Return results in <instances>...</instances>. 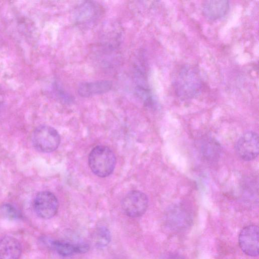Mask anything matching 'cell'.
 <instances>
[{"label": "cell", "instance_id": "obj_15", "mask_svg": "<svg viewBox=\"0 0 259 259\" xmlns=\"http://www.w3.org/2000/svg\"><path fill=\"white\" fill-rule=\"evenodd\" d=\"M95 242L97 247H103L107 246L111 240L109 230L105 227H100L96 231Z\"/></svg>", "mask_w": 259, "mask_h": 259}, {"label": "cell", "instance_id": "obj_13", "mask_svg": "<svg viewBox=\"0 0 259 259\" xmlns=\"http://www.w3.org/2000/svg\"><path fill=\"white\" fill-rule=\"evenodd\" d=\"M52 246L58 254L63 256L85 253L89 249V245L85 243H72L60 240L53 241Z\"/></svg>", "mask_w": 259, "mask_h": 259}, {"label": "cell", "instance_id": "obj_10", "mask_svg": "<svg viewBox=\"0 0 259 259\" xmlns=\"http://www.w3.org/2000/svg\"><path fill=\"white\" fill-rule=\"evenodd\" d=\"M203 15L208 19L215 20L225 16L229 9L228 1H206L202 6Z\"/></svg>", "mask_w": 259, "mask_h": 259}, {"label": "cell", "instance_id": "obj_1", "mask_svg": "<svg viewBox=\"0 0 259 259\" xmlns=\"http://www.w3.org/2000/svg\"><path fill=\"white\" fill-rule=\"evenodd\" d=\"M173 85L176 94L179 98L188 100L200 95L202 83L197 68L185 65L178 70L174 77Z\"/></svg>", "mask_w": 259, "mask_h": 259}, {"label": "cell", "instance_id": "obj_9", "mask_svg": "<svg viewBox=\"0 0 259 259\" xmlns=\"http://www.w3.org/2000/svg\"><path fill=\"white\" fill-rule=\"evenodd\" d=\"M112 83L108 80H102L81 83L77 89L78 95L82 97H89L109 92Z\"/></svg>", "mask_w": 259, "mask_h": 259}, {"label": "cell", "instance_id": "obj_3", "mask_svg": "<svg viewBox=\"0 0 259 259\" xmlns=\"http://www.w3.org/2000/svg\"><path fill=\"white\" fill-rule=\"evenodd\" d=\"M191 209L185 204L179 203L170 206L164 216L165 227L172 232H180L188 229L193 223Z\"/></svg>", "mask_w": 259, "mask_h": 259}, {"label": "cell", "instance_id": "obj_2", "mask_svg": "<svg viewBox=\"0 0 259 259\" xmlns=\"http://www.w3.org/2000/svg\"><path fill=\"white\" fill-rule=\"evenodd\" d=\"M116 159L114 154L108 147L97 146L90 152L89 164L93 172L100 177L109 176L114 170Z\"/></svg>", "mask_w": 259, "mask_h": 259}, {"label": "cell", "instance_id": "obj_6", "mask_svg": "<svg viewBox=\"0 0 259 259\" xmlns=\"http://www.w3.org/2000/svg\"><path fill=\"white\" fill-rule=\"evenodd\" d=\"M148 206V199L143 192L134 190L127 193L123 198L121 207L128 217L138 218L146 212Z\"/></svg>", "mask_w": 259, "mask_h": 259}, {"label": "cell", "instance_id": "obj_5", "mask_svg": "<svg viewBox=\"0 0 259 259\" xmlns=\"http://www.w3.org/2000/svg\"><path fill=\"white\" fill-rule=\"evenodd\" d=\"M235 149L237 156L244 161L255 159L259 152L258 135L253 131L244 133L237 140Z\"/></svg>", "mask_w": 259, "mask_h": 259}, {"label": "cell", "instance_id": "obj_12", "mask_svg": "<svg viewBox=\"0 0 259 259\" xmlns=\"http://www.w3.org/2000/svg\"><path fill=\"white\" fill-rule=\"evenodd\" d=\"M99 7L91 2H85L79 6L75 13L78 24H89L96 20L100 12Z\"/></svg>", "mask_w": 259, "mask_h": 259}, {"label": "cell", "instance_id": "obj_8", "mask_svg": "<svg viewBox=\"0 0 259 259\" xmlns=\"http://www.w3.org/2000/svg\"><path fill=\"white\" fill-rule=\"evenodd\" d=\"M258 231L257 226L251 225L244 227L240 231L238 236V244L246 255L252 257L258 256Z\"/></svg>", "mask_w": 259, "mask_h": 259}, {"label": "cell", "instance_id": "obj_7", "mask_svg": "<svg viewBox=\"0 0 259 259\" xmlns=\"http://www.w3.org/2000/svg\"><path fill=\"white\" fill-rule=\"evenodd\" d=\"M59 203L57 197L51 192L41 191L36 195L33 207L38 216L42 219H50L57 212Z\"/></svg>", "mask_w": 259, "mask_h": 259}, {"label": "cell", "instance_id": "obj_16", "mask_svg": "<svg viewBox=\"0 0 259 259\" xmlns=\"http://www.w3.org/2000/svg\"><path fill=\"white\" fill-rule=\"evenodd\" d=\"M0 217L9 219H14L19 217V213L13 206L5 203L0 206Z\"/></svg>", "mask_w": 259, "mask_h": 259}, {"label": "cell", "instance_id": "obj_17", "mask_svg": "<svg viewBox=\"0 0 259 259\" xmlns=\"http://www.w3.org/2000/svg\"><path fill=\"white\" fill-rule=\"evenodd\" d=\"M159 259H185V258L178 253L170 251L163 253Z\"/></svg>", "mask_w": 259, "mask_h": 259}, {"label": "cell", "instance_id": "obj_11", "mask_svg": "<svg viewBox=\"0 0 259 259\" xmlns=\"http://www.w3.org/2000/svg\"><path fill=\"white\" fill-rule=\"evenodd\" d=\"M21 246L15 238L5 236L0 238V259H19Z\"/></svg>", "mask_w": 259, "mask_h": 259}, {"label": "cell", "instance_id": "obj_14", "mask_svg": "<svg viewBox=\"0 0 259 259\" xmlns=\"http://www.w3.org/2000/svg\"><path fill=\"white\" fill-rule=\"evenodd\" d=\"M221 146L214 139H206L202 142L201 152L204 158L208 161L217 160L221 153Z\"/></svg>", "mask_w": 259, "mask_h": 259}, {"label": "cell", "instance_id": "obj_4", "mask_svg": "<svg viewBox=\"0 0 259 259\" xmlns=\"http://www.w3.org/2000/svg\"><path fill=\"white\" fill-rule=\"evenodd\" d=\"M34 147L41 152L48 153L55 150L60 142L58 132L49 125H40L34 131L32 138Z\"/></svg>", "mask_w": 259, "mask_h": 259}]
</instances>
